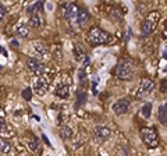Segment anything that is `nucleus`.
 Here are the masks:
<instances>
[{
	"label": "nucleus",
	"mask_w": 167,
	"mask_h": 156,
	"mask_svg": "<svg viewBox=\"0 0 167 156\" xmlns=\"http://www.w3.org/2000/svg\"><path fill=\"white\" fill-rule=\"evenodd\" d=\"M11 45H13L14 47H17V46H18V42H17V41H11Z\"/></svg>",
	"instance_id": "30"
},
{
	"label": "nucleus",
	"mask_w": 167,
	"mask_h": 156,
	"mask_svg": "<svg viewBox=\"0 0 167 156\" xmlns=\"http://www.w3.org/2000/svg\"><path fill=\"white\" fill-rule=\"evenodd\" d=\"M80 82L84 84V85H85V82H87V74H85V70L84 68L80 70Z\"/></svg>",
	"instance_id": "25"
},
{
	"label": "nucleus",
	"mask_w": 167,
	"mask_h": 156,
	"mask_svg": "<svg viewBox=\"0 0 167 156\" xmlns=\"http://www.w3.org/2000/svg\"><path fill=\"white\" fill-rule=\"evenodd\" d=\"M141 113H142V116H144L145 119H149L150 117V113H152V103H145L144 106H142V110H141Z\"/></svg>",
	"instance_id": "21"
},
{
	"label": "nucleus",
	"mask_w": 167,
	"mask_h": 156,
	"mask_svg": "<svg viewBox=\"0 0 167 156\" xmlns=\"http://www.w3.org/2000/svg\"><path fill=\"white\" fill-rule=\"evenodd\" d=\"M25 144H27V146H28V149L32 150L34 153L39 152L40 144H39V139L36 138L35 135H28V137L25 138Z\"/></svg>",
	"instance_id": "10"
},
{
	"label": "nucleus",
	"mask_w": 167,
	"mask_h": 156,
	"mask_svg": "<svg viewBox=\"0 0 167 156\" xmlns=\"http://www.w3.org/2000/svg\"><path fill=\"white\" fill-rule=\"evenodd\" d=\"M16 32H17V35H20L21 38H27L29 35V28H28V25L27 24H24V23H20L16 27Z\"/></svg>",
	"instance_id": "14"
},
{
	"label": "nucleus",
	"mask_w": 167,
	"mask_h": 156,
	"mask_svg": "<svg viewBox=\"0 0 167 156\" xmlns=\"http://www.w3.org/2000/svg\"><path fill=\"white\" fill-rule=\"evenodd\" d=\"M141 135H142L144 142L148 145L149 148H156V146H159V137H157V133L155 131V128L144 127L141 130Z\"/></svg>",
	"instance_id": "3"
},
{
	"label": "nucleus",
	"mask_w": 167,
	"mask_h": 156,
	"mask_svg": "<svg viewBox=\"0 0 167 156\" xmlns=\"http://www.w3.org/2000/svg\"><path fill=\"white\" fill-rule=\"evenodd\" d=\"M54 93H56V96H58V98H63V99L68 98V95H70L68 87H67V85H58V87L56 88Z\"/></svg>",
	"instance_id": "15"
},
{
	"label": "nucleus",
	"mask_w": 167,
	"mask_h": 156,
	"mask_svg": "<svg viewBox=\"0 0 167 156\" xmlns=\"http://www.w3.org/2000/svg\"><path fill=\"white\" fill-rule=\"evenodd\" d=\"M73 135H74L73 128H70L68 126H61V127H60V137H61L63 139L73 138Z\"/></svg>",
	"instance_id": "16"
},
{
	"label": "nucleus",
	"mask_w": 167,
	"mask_h": 156,
	"mask_svg": "<svg viewBox=\"0 0 167 156\" xmlns=\"http://www.w3.org/2000/svg\"><path fill=\"white\" fill-rule=\"evenodd\" d=\"M134 75V64L131 60H127V59H121L120 61L117 63V67H116V77L120 78V80H131Z\"/></svg>",
	"instance_id": "1"
},
{
	"label": "nucleus",
	"mask_w": 167,
	"mask_h": 156,
	"mask_svg": "<svg viewBox=\"0 0 167 156\" xmlns=\"http://www.w3.org/2000/svg\"><path fill=\"white\" fill-rule=\"evenodd\" d=\"M43 7V1H35L34 4H31V6L27 7V14H28L29 17L31 16H35V14H38L40 11V8Z\"/></svg>",
	"instance_id": "13"
},
{
	"label": "nucleus",
	"mask_w": 167,
	"mask_h": 156,
	"mask_svg": "<svg viewBox=\"0 0 167 156\" xmlns=\"http://www.w3.org/2000/svg\"><path fill=\"white\" fill-rule=\"evenodd\" d=\"M77 95H78V103H85V100H87V95H85V92L78 91Z\"/></svg>",
	"instance_id": "24"
},
{
	"label": "nucleus",
	"mask_w": 167,
	"mask_h": 156,
	"mask_svg": "<svg viewBox=\"0 0 167 156\" xmlns=\"http://www.w3.org/2000/svg\"><path fill=\"white\" fill-rule=\"evenodd\" d=\"M77 13H78V7L73 3H67L63 6V16L70 24H73L74 20H77Z\"/></svg>",
	"instance_id": "6"
},
{
	"label": "nucleus",
	"mask_w": 167,
	"mask_h": 156,
	"mask_svg": "<svg viewBox=\"0 0 167 156\" xmlns=\"http://www.w3.org/2000/svg\"><path fill=\"white\" fill-rule=\"evenodd\" d=\"M93 135L99 139H109L111 133H110V130L107 127H102V126H99V127H95L93 130Z\"/></svg>",
	"instance_id": "11"
},
{
	"label": "nucleus",
	"mask_w": 167,
	"mask_h": 156,
	"mask_svg": "<svg viewBox=\"0 0 167 156\" xmlns=\"http://www.w3.org/2000/svg\"><path fill=\"white\" fill-rule=\"evenodd\" d=\"M27 66H28V68L34 73L35 75H38V77H42L43 75V73H45V66H43V63H40L38 59L35 57H29L28 60H27Z\"/></svg>",
	"instance_id": "5"
},
{
	"label": "nucleus",
	"mask_w": 167,
	"mask_h": 156,
	"mask_svg": "<svg viewBox=\"0 0 167 156\" xmlns=\"http://www.w3.org/2000/svg\"><path fill=\"white\" fill-rule=\"evenodd\" d=\"M10 150H11V145H10V142L6 141V139L0 138V152L6 155V153H8Z\"/></svg>",
	"instance_id": "20"
},
{
	"label": "nucleus",
	"mask_w": 167,
	"mask_h": 156,
	"mask_svg": "<svg viewBox=\"0 0 167 156\" xmlns=\"http://www.w3.org/2000/svg\"><path fill=\"white\" fill-rule=\"evenodd\" d=\"M130 106H131L130 99L128 98H121V99H118L117 102L113 103L111 109H113V112H114L116 114H124V113L130 109Z\"/></svg>",
	"instance_id": "7"
},
{
	"label": "nucleus",
	"mask_w": 167,
	"mask_h": 156,
	"mask_svg": "<svg viewBox=\"0 0 167 156\" xmlns=\"http://www.w3.org/2000/svg\"><path fill=\"white\" fill-rule=\"evenodd\" d=\"M47 87H49V80L43 78V77H39L34 84V91L38 93L39 96H43L47 91Z\"/></svg>",
	"instance_id": "8"
},
{
	"label": "nucleus",
	"mask_w": 167,
	"mask_h": 156,
	"mask_svg": "<svg viewBox=\"0 0 167 156\" xmlns=\"http://www.w3.org/2000/svg\"><path fill=\"white\" fill-rule=\"evenodd\" d=\"M23 98L25 99V100H31V98H32V91H31L29 88H27V89L23 91Z\"/></svg>",
	"instance_id": "23"
},
{
	"label": "nucleus",
	"mask_w": 167,
	"mask_h": 156,
	"mask_svg": "<svg viewBox=\"0 0 167 156\" xmlns=\"http://www.w3.org/2000/svg\"><path fill=\"white\" fill-rule=\"evenodd\" d=\"M157 20H159V17L155 18V20H152V18H146L144 23H142V27H141V29H142V35L144 36H146V35H149L150 32H153L156 28V23H157Z\"/></svg>",
	"instance_id": "9"
},
{
	"label": "nucleus",
	"mask_w": 167,
	"mask_h": 156,
	"mask_svg": "<svg viewBox=\"0 0 167 156\" xmlns=\"http://www.w3.org/2000/svg\"><path fill=\"white\" fill-rule=\"evenodd\" d=\"M155 89V82L152 80H142L141 84L138 87V91H137V99H144L146 98L149 93H152V91Z\"/></svg>",
	"instance_id": "4"
},
{
	"label": "nucleus",
	"mask_w": 167,
	"mask_h": 156,
	"mask_svg": "<svg viewBox=\"0 0 167 156\" xmlns=\"http://www.w3.org/2000/svg\"><path fill=\"white\" fill-rule=\"evenodd\" d=\"M35 52L39 53L40 56H43V54H46L47 53V47L43 45V43H35Z\"/></svg>",
	"instance_id": "22"
},
{
	"label": "nucleus",
	"mask_w": 167,
	"mask_h": 156,
	"mask_svg": "<svg viewBox=\"0 0 167 156\" xmlns=\"http://www.w3.org/2000/svg\"><path fill=\"white\" fill-rule=\"evenodd\" d=\"M161 89H163L161 92H163V93H166V81H163V88H161Z\"/></svg>",
	"instance_id": "29"
},
{
	"label": "nucleus",
	"mask_w": 167,
	"mask_h": 156,
	"mask_svg": "<svg viewBox=\"0 0 167 156\" xmlns=\"http://www.w3.org/2000/svg\"><path fill=\"white\" fill-rule=\"evenodd\" d=\"M42 138H43V141H45V144H46L47 146H52V145H50V141L47 139V137H46V135H45V134L42 135Z\"/></svg>",
	"instance_id": "28"
},
{
	"label": "nucleus",
	"mask_w": 167,
	"mask_h": 156,
	"mask_svg": "<svg viewBox=\"0 0 167 156\" xmlns=\"http://www.w3.org/2000/svg\"><path fill=\"white\" fill-rule=\"evenodd\" d=\"M29 25H31L32 28H39L40 25H42V20H40L39 14H35V16H31V17H29Z\"/></svg>",
	"instance_id": "18"
},
{
	"label": "nucleus",
	"mask_w": 167,
	"mask_h": 156,
	"mask_svg": "<svg viewBox=\"0 0 167 156\" xmlns=\"http://www.w3.org/2000/svg\"><path fill=\"white\" fill-rule=\"evenodd\" d=\"M6 13H7V8L3 4H0V23L3 21V18H4V16H6Z\"/></svg>",
	"instance_id": "26"
},
{
	"label": "nucleus",
	"mask_w": 167,
	"mask_h": 156,
	"mask_svg": "<svg viewBox=\"0 0 167 156\" xmlns=\"http://www.w3.org/2000/svg\"><path fill=\"white\" fill-rule=\"evenodd\" d=\"M89 20V13L84 8H78V13H77V21L80 25H85Z\"/></svg>",
	"instance_id": "12"
},
{
	"label": "nucleus",
	"mask_w": 167,
	"mask_h": 156,
	"mask_svg": "<svg viewBox=\"0 0 167 156\" xmlns=\"http://www.w3.org/2000/svg\"><path fill=\"white\" fill-rule=\"evenodd\" d=\"M7 128V123H6V120L3 119V117H0V133H3L4 130Z\"/></svg>",
	"instance_id": "27"
},
{
	"label": "nucleus",
	"mask_w": 167,
	"mask_h": 156,
	"mask_svg": "<svg viewBox=\"0 0 167 156\" xmlns=\"http://www.w3.org/2000/svg\"><path fill=\"white\" fill-rule=\"evenodd\" d=\"M88 38H89V42H91L92 45H103V43L110 41V35L107 34L106 31L100 29L99 27L91 28Z\"/></svg>",
	"instance_id": "2"
},
{
	"label": "nucleus",
	"mask_w": 167,
	"mask_h": 156,
	"mask_svg": "<svg viewBox=\"0 0 167 156\" xmlns=\"http://www.w3.org/2000/svg\"><path fill=\"white\" fill-rule=\"evenodd\" d=\"M73 53H74V57L77 61H81L82 59L85 57V53H84V50L81 49L80 45H74V47H73Z\"/></svg>",
	"instance_id": "17"
},
{
	"label": "nucleus",
	"mask_w": 167,
	"mask_h": 156,
	"mask_svg": "<svg viewBox=\"0 0 167 156\" xmlns=\"http://www.w3.org/2000/svg\"><path fill=\"white\" fill-rule=\"evenodd\" d=\"M166 113H167V106L166 104H161L160 107H159V120H160V123L163 126H166V123H167Z\"/></svg>",
	"instance_id": "19"
}]
</instances>
